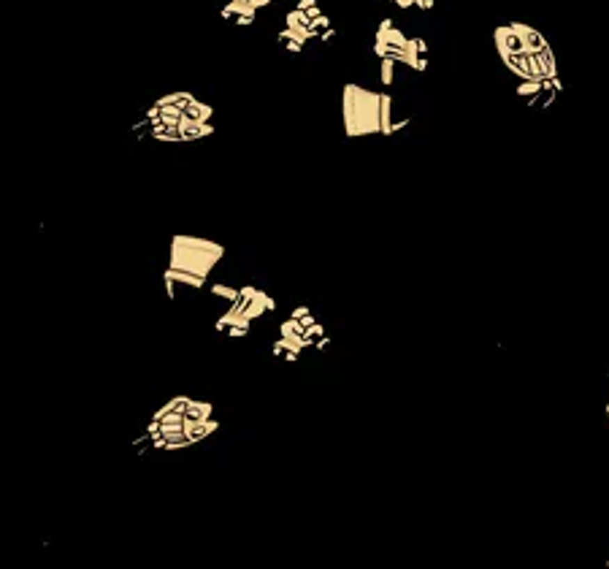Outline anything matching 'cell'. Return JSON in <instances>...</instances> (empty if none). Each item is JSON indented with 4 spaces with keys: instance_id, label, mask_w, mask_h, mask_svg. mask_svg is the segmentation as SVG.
Masks as SVG:
<instances>
[{
    "instance_id": "1",
    "label": "cell",
    "mask_w": 609,
    "mask_h": 569,
    "mask_svg": "<svg viewBox=\"0 0 609 569\" xmlns=\"http://www.w3.org/2000/svg\"><path fill=\"white\" fill-rule=\"evenodd\" d=\"M219 428L214 404L193 396H173L166 401L146 426L144 439L157 450H184Z\"/></svg>"
},
{
    "instance_id": "2",
    "label": "cell",
    "mask_w": 609,
    "mask_h": 569,
    "mask_svg": "<svg viewBox=\"0 0 609 569\" xmlns=\"http://www.w3.org/2000/svg\"><path fill=\"white\" fill-rule=\"evenodd\" d=\"M493 44L512 76L520 81H553L558 79V60L550 41L531 25L509 22L496 27Z\"/></svg>"
},
{
    "instance_id": "3",
    "label": "cell",
    "mask_w": 609,
    "mask_h": 569,
    "mask_svg": "<svg viewBox=\"0 0 609 569\" xmlns=\"http://www.w3.org/2000/svg\"><path fill=\"white\" fill-rule=\"evenodd\" d=\"M222 258H225V244H219L214 239H203V236H193V233L171 236L168 269L163 274L166 296L173 301L182 288L200 290Z\"/></svg>"
},
{
    "instance_id": "4",
    "label": "cell",
    "mask_w": 609,
    "mask_h": 569,
    "mask_svg": "<svg viewBox=\"0 0 609 569\" xmlns=\"http://www.w3.org/2000/svg\"><path fill=\"white\" fill-rule=\"evenodd\" d=\"M341 123L347 139L385 136V93L347 81L341 90Z\"/></svg>"
},
{
    "instance_id": "5",
    "label": "cell",
    "mask_w": 609,
    "mask_h": 569,
    "mask_svg": "<svg viewBox=\"0 0 609 569\" xmlns=\"http://www.w3.org/2000/svg\"><path fill=\"white\" fill-rule=\"evenodd\" d=\"M239 315H244L249 322H255L258 318H263L266 312H274L276 309V301L268 296L266 290L255 288V285H244L239 288V298L230 304Z\"/></svg>"
},
{
    "instance_id": "6",
    "label": "cell",
    "mask_w": 609,
    "mask_h": 569,
    "mask_svg": "<svg viewBox=\"0 0 609 569\" xmlns=\"http://www.w3.org/2000/svg\"><path fill=\"white\" fill-rule=\"evenodd\" d=\"M560 90H563L560 79H553V81H520L517 84V95L531 109H550L558 98Z\"/></svg>"
},
{
    "instance_id": "7",
    "label": "cell",
    "mask_w": 609,
    "mask_h": 569,
    "mask_svg": "<svg viewBox=\"0 0 609 569\" xmlns=\"http://www.w3.org/2000/svg\"><path fill=\"white\" fill-rule=\"evenodd\" d=\"M276 0H228L222 8H219V17L233 22L236 27H249L255 25V17L260 8H266Z\"/></svg>"
},
{
    "instance_id": "8",
    "label": "cell",
    "mask_w": 609,
    "mask_h": 569,
    "mask_svg": "<svg viewBox=\"0 0 609 569\" xmlns=\"http://www.w3.org/2000/svg\"><path fill=\"white\" fill-rule=\"evenodd\" d=\"M279 47L287 49L290 54H298V52L306 49V41H303L298 33H292V30H287V27H282V30H279Z\"/></svg>"
},
{
    "instance_id": "9",
    "label": "cell",
    "mask_w": 609,
    "mask_h": 569,
    "mask_svg": "<svg viewBox=\"0 0 609 569\" xmlns=\"http://www.w3.org/2000/svg\"><path fill=\"white\" fill-rule=\"evenodd\" d=\"M212 293L217 298H225V301H236L239 298V288H228V285H212Z\"/></svg>"
},
{
    "instance_id": "10",
    "label": "cell",
    "mask_w": 609,
    "mask_h": 569,
    "mask_svg": "<svg viewBox=\"0 0 609 569\" xmlns=\"http://www.w3.org/2000/svg\"><path fill=\"white\" fill-rule=\"evenodd\" d=\"M607 418H609V404H607Z\"/></svg>"
}]
</instances>
